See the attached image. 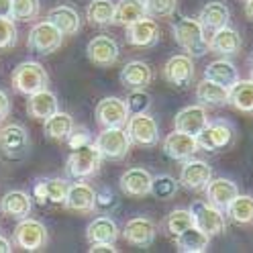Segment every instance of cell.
Wrapping results in <instances>:
<instances>
[{"label": "cell", "mask_w": 253, "mask_h": 253, "mask_svg": "<svg viewBox=\"0 0 253 253\" xmlns=\"http://www.w3.org/2000/svg\"><path fill=\"white\" fill-rule=\"evenodd\" d=\"M171 33H173L176 43L192 57H202L211 49L207 29H204L202 23L194 17H182L180 21H176L171 27Z\"/></svg>", "instance_id": "1"}, {"label": "cell", "mask_w": 253, "mask_h": 253, "mask_svg": "<svg viewBox=\"0 0 253 253\" xmlns=\"http://www.w3.org/2000/svg\"><path fill=\"white\" fill-rule=\"evenodd\" d=\"M102 160L104 157H102L100 149L96 147L94 141H90V143H86V145L72 149L68 162H66V171H68L70 178L84 180V178L94 176V173L100 169Z\"/></svg>", "instance_id": "2"}, {"label": "cell", "mask_w": 253, "mask_h": 253, "mask_svg": "<svg viewBox=\"0 0 253 253\" xmlns=\"http://www.w3.org/2000/svg\"><path fill=\"white\" fill-rule=\"evenodd\" d=\"M12 86L19 94H25V96H31L43 88H47L49 84V76H47L45 68L39 61H23L19 63L12 72Z\"/></svg>", "instance_id": "3"}, {"label": "cell", "mask_w": 253, "mask_h": 253, "mask_svg": "<svg viewBox=\"0 0 253 253\" xmlns=\"http://www.w3.org/2000/svg\"><path fill=\"white\" fill-rule=\"evenodd\" d=\"M94 143L100 149L104 160H110V162L125 160L126 153L131 151V137L123 126H106L94 139Z\"/></svg>", "instance_id": "4"}, {"label": "cell", "mask_w": 253, "mask_h": 253, "mask_svg": "<svg viewBox=\"0 0 253 253\" xmlns=\"http://www.w3.org/2000/svg\"><path fill=\"white\" fill-rule=\"evenodd\" d=\"M196 139L198 147L204 151H223L235 141V126L225 119L209 121L204 129L196 135Z\"/></svg>", "instance_id": "5"}, {"label": "cell", "mask_w": 253, "mask_h": 253, "mask_svg": "<svg viewBox=\"0 0 253 253\" xmlns=\"http://www.w3.org/2000/svg\"><path fill=\"white\" fill-rule=\"evenodd\" d=\"M126 133L131 137V143L141 147H153L160 141V125L149 113L131 115L126 121Z\"/></svg>", "instance_id": "6"}, {"label": "cell", "mask_w": 253, "mask_h": 253, "mask_svg": "<svg viewBox=\"0 0 253 253\" xmlns=\"http://www.w3.org/2000/svg\"><path fill=\"white\" fill-rule=\"evenodd\" d=\"M63 37L66 35H63L51 21H41V23L33 25V29L29 31L27 43L33 51L47 55V53H53L55 49H59Z\"/></svg>", "instance_id": "7"}, {"label": "cell", "mask_w": 253, "mask_h": 253, "mask_svg": "<svg viewBox=\"0 0 253 253\" xmlns=\"http://www.w3.org/2000/svg\"><path fill=\"white\" fill-rule=\"evenodd\" d=\"M190 211H192V214H194V225L200 231H204L211 237L225 233V229H227L225 211H220V209L214 207V204L202 202V200L194 202L192 207H190Z\"/></svg>", "instance_id": "8"}, {"label": "cell", "mask_w": 253, "mask_h": 253, "mask_svg": "<svg viewBox=\"0 0 253 253\" xmlns=\"http://www.w3.org/2000/svg\"><path fill=\"white\" fill-rule=\"evenodd\" d=\"M29 133L23 125L10 123L0 126V149L10 160H21L29 151Z\"/></svg>", "instance_id": "9"}, {"label": "cell", "mask_w": 253, "mask_h": 253, "mask_svg": "<svg viewBox=\"0 0 253 253\" xmlns=\"http://www.w3.org/2000/svg\"><path fill=\"white\" fill-rule=\"evenodd\" d=\"M14 243L25 251H41L47 245V229L35 218H21L14 229Z\"/></svg>", "instance_id": "10"}, {"label": "cell", "mask_w": 253, "mask_h": 253, "mask_svg": "<svg viewBox=\"0 0 253 253\" xmlns=\"http://www.w3.org/2000/svg\"><path fill=\"white\" fill-rule=\"evenodd\" d=\"M86 55L88 59L94 63V66H100V68H110L119 61L121 49H119V43L108 37V35H98L88 41L86 45Z\"/></svg>", "instance_id": "11"}, {"label": "cell", "mask_w": 253, "mask_h": 253, "mask_svg": "<svg viewBox=\"0 0 253 253\" xmlns=\"http://www.w3.org/2000/svg\"><path fill=\"white\" fill-rule=\"evenodd\" d=\"M164 78L166 82L176 88H188L194 80V61L192 55L180 53L166 61L164 66Z\"/></svg>", "instance_id": "12"}, {"label": "cell", "mask_w": 253, "mask_h": 253, "mask_svg": "<svg viewBox=\"0 0 253 253\" xmlns=\"http://www.w3.org/2000/svg\"><path fill=\"white\" fill-rule=\"evenodd\" d=\"M211 180H212V168L207 162L194 160V157L184 162L180 169V184L184 188L192 190V192H202Z\"/></svg>", "instance_id": "13"}, {"label": "cell", "mask_w": 253, "mask_h": 253, "mask_svg": "<svg viewBox=\"0 0 253 253\" xmlns=\"http://www.w3.org/2000/svg\"><path fill=\"white\" fill-rule=\"evenodd\" d=\"M198 139L196 135H190L184 131L173 129L169 135H166L164 139V151L169 160H176V162H186L190 160L196 151H198Z\"/></svg>", "instance_id": "14"}, {"label": "cell", "mask_w": 253, "mask_h": 253, "mask_svg": "<svg viewBox=\"0 0 253 253\" xmlns=\"http://www.w3.org/2000/svg\"><path fill=\"white\" fill-rule=\"evenodd\" d=\"M129 108L123 98L117 96H106L96 106V121L102 129L106 126H125L129 121Z\"/></svg>", "instance_id": "15"}, {"label": "cell", "mask_w": 253, "mask_h": 253, "mask_svg": "<svg viewBox=\"0 0 253 253\" xmlns=\"http://www.w3.org/2000/svg\"><path fill=\"white\" fill-rule=\"evenodd\" d=\"M123 237L135 247H149L157 237V225L147 216H135L123 227Z\"/></svg>", "instance_id": "16"}, {"label": "cell", "mask_w": 253, "mask_h": 253, "mask_svg": "<svg viewBox=\"0 0 253 253\" xmlns=\"http://www.w3.org/2000/svg\"><path fill=\"white\" fill-rule=\"evenodd\" d=\"M151 182H153V176L145 168H129L121 173L119 186L126 196L143 198L151 194Z\"/></svg>", "instance_id": "17"}, {"label": "cell", "mask_w": 253, "mask_h": 253, "mask_svg": "<svg viewBox=\"0 0 253 253\" xmlns=\"http://www.w3.org/2000/svg\"><path fill=\"white\" fill-rule=\"evenodd\" d=\"M126 41L135 47H153L160 41V25L147 14L126 27Z\"/></svg>", "instance_id": "18"}, {"label": "cell", "mask_w": 253, "mask_h": 253, "mask_svg": "<svg viewBox=\"0 0 253 253\" xmlns=\"http://www.w3.org/2000/svg\"><path fill=\"white\" fill-rule=\"evenodd\" d=\"M209 47H211V51L223 55V57H233L241 51L243 41H241L239 31L227 25V27L212 31V37L209 39Z\"/></svg>", "instance_id": "19"}, {"label": "cell", "mask_w": 253, "mask_h": 253, "mask_svg": "<svg viewBox=\"0 0 253 253\" xmlns=\"http://www.w3.org/2000/svg\"><path fill=\"white\" fill-rule=\"evenodd\" d=\"M70 182L63 178H47V180H39L33 186V198L41 204L45 202H53V204H63L70 192Z\"/></svg>", "instance_id": "20"}, {"label": "cell", "mask_w": 253, "mask_h": 253, "mask_svg": "<svg viewBox=\"0 0 253 253\" xmlns=\"http://www.w3.org/2000/svg\"><path fill=\"white\" fill-rule=\"evenodd\" d=\"M204 194H207V202L214 204L216 209L227 212L229 204L235 200L237 194H239V188H237V184L229 178H212L209 182V186L204 188Z\"/></svg>", "instance_id": "21"}, {"label": "cell", "mask_w": 253, "mask_h": 253, "mask_svg": "<svg viewBox=\"0 0 253 253\" xmlns=\"http://www.w3.org/2000/svg\"><path fill=\"white\" fill-rule=\"evenodd\" d=\"M207 123H209V115H207L204 104H190V106H184L176 115V119H173V129L190 133V135H198Z\"/></svg>", "instance_id": "22"}, {"label": "cell", "mask_w": 253, "mask_h": 253, "mask_svg": "<svg viewBox=\"0 0 253 253\" xmlns=\"http://www.w3.org/2000/svg\"><path fill=\"white\" fill-rule=\"evenodd\" d=\"M63 207L74 212H92L96 209V190L84 182L72 184Z\"/></svg>", "instance_id": "23"}, {"label": "cell", "mask_w": 253, "mask_h": 253, "mask_svg": "<svg viewBox=\"0 0 253 253\" xmlns=\"http://www.w3.org/2000/svg\"><path fill=\"white\" fill-rule=\"evenodd\" d=\"M31 211H33V196L23 190H10L0 198V212L10 218H27Z\"/></svg>", "instance_id": "24"}, {"label": "cell", "mask_w": 253, "mask_h": 253, "mask_svg": "<svg viewBox=\"0 0 253 253\" xmlns=\"http://www.w3.org/2000/svg\"><path fill=\"white\" fill-rule=\"evenodd\" d=\"M119 237H121V229L115 220L110 218V214L96 216L86 227L88 243H117Z\"/></svg>", "instance_id": "25"}, {"label": "cell", "mask_w": 253, "mask_h": 253, "mask_svg": "<svg viewBox=\"0 0 253 253\" xmlns=\"http://www.w3.org/2000/svg\"><path fill=\"white\" fill-rule=\"evenodd\" d=\"M153 82V70L149 68V63L145 61H129L126 66L121 70V84L129 90L135 88H147Z\"/></svg>", "instance_id": "26"}, {"label": "cell", "mask_w": 253, "mask_h": 253, "mask_svg": "<svg viewBox=\"0 0 253 253\" xmlns=\"http://www.w3.org/2000/svg\"><path fill=\"white\" fill-rule=\"evenodd\" d=\"M59 110V102H57V96L51 92V90H39L35 94L29 96V102H27V113L29 117H33L37 121H45L49 119L53 113Z\"/></svg>", "instance_id": "27"}, {"label": "cell", "mask_w": 253, "mask_h": 253, "mask_svg": "<svg viewBox=\"0 0 253 253\" xmlns=\"http://www.w3.org/2000/svg\"><path fill=\"white\" fill-rule=\"evenodd\" d=\"M43 133L45 137H49L53 141H68V137L72 135V131L76 129V123H74V117L70 113H53L49 119L43 121Z\"/></svg>", "instance_id": "28"}, {"label": "cell", "mask_w": 253, "mask_h": 253, "mask_svg": "<svg viewBox=\"0 0 253 253\" xmlns=\"http://www.w3.org/2000/svg\"><path fill=\"white\" fill-rule=\"evenodd\" d=\"M47 21H51L63 35H76L80 31V14L68 4H59L47 12Z\"/></svg>", "instance_id": "29"}, {"label": "cell", "mask_w": 253, "mask_h": 253, "mask_svg": "<svg viewBox=\"0 0 253 253\" xmlns=\"http://www.w3.org/2000/svg\"><path fill=\"white\" fill-rule=\"evenodd\" d=\"M173 239H176L178 251L182 253H204L209 251V245H211V235L200 231L196 225L186 229L178 237H173Z\"/></svg>", "instance_id": "30"}, {"label": "cell", "mask_w": 253, "mask_h": 253, "mask_svg": "<svg viewBox=\"0 0 253 253\" xmlns=\"http://www.w3.org/2000/svg\"><path fill=\"white\" fill-rule=\"evenodd\" d=\"M229 19H231V10L225 2H220V0L204 4V8L198 14V21L202 23V27L207 31H216L220 27H227Z\"/></svg>", "instance_id": "31"}, {"label": "cell", "mask_w": 253, "mask_h": 253, "mask_svg": "<svg viewBox=\"0 0 253 253\" xmlns=\"http://www.w3.org/2000/svg\"><path fill=\"white\" fill-rule=\"evenodd\" d=\"M204 78H209V80L225 86V88H231L237 80H239V72H237L233 61L223 57V59H214L209 63L207 70H204Z\"/></svg>", "instance_id": "32"}, {"label": "cell", "mask_w": 253, "mask_h": 253, "mask_svg": "<svg viewBox=\"0 0 253 253\" xmlns=\"http://www.w3.org/2000/svg\"><path fill=\"white\" fill-rule=\"evenodd\" d=\"M229 104L245 115H253V80H237L229 88Z\"/></svg>", "instance_id": "33"}, {"label": "cell", "mask_w": 253, "mask_h": 253, "mask_svg": "<svg viewBox=\"0 0 253 253\" xmlns=\"http://www.w3.org/2000/svg\"><path fill=\"white\" fill-rule=\"evenodd\" d=\"M196 98L204 106H223V104H229V88L204 78L196 86Z\"/></svg>", "instance_id": "34"}, {"label": "cell", "mask_w": 253, "mask_h": 253, "mask_svg": "<svg viewBox=\"0 0 253 253\" xmlns=\"http://www.w3.org/2000/svg\"><path fill=\"white\" fill-rule=\"evenodd\" d=\"M147 17L145 0H119L115 10V23L121 27H129L131 23Z\"/></svg>", "instance_id": "35"}, {"label": "cell", "mask_w": 253, "mask_h": 253, "mask_svg": "<svg viewBox=\"0 0 253 253\" xmlns=\"http://www.w3.org/2000/svg\"><path fill=\"white\" fill-rule=\"evenodd\" d=\"M115 10H117V4L113 0H92L86 8V19L90 21V25L106 27L110 23H115Z\"/></svg>", "instance_id": "36"}, {"label": "cell", "mask_w": 253, "mask_h": 253, "mask_svg": "<svg viewBox=\"0 0 253 253\" xmlns=\"http://www.w3.org/2000/svg\"><path fill=\"white\" fill-rule=\"evenodd\" d=\"M227 216L237 225H253V196L237 194L235 200L229 204Z\"/></svg>", "instance_id": "37"}, {"label": "cell", "mask_w": 253, "mask_h": 253, "mask_svg": "<svg viewBox=\"0 0 253 253\" xmlns=\"http://www.w3.org/2000/svg\"><path fill=\"white\" fill-rule=\"evenodd\" d=\"M190 227H194V214L190 209H176L166 218V231L171 237H178L180 233H184Z\"/></svg>", "instance_id": "38"}, {"label": "cell", "mask_w": 253, "mask_h": 253, "mask_svg": "<svg viewBox=\"0 0 253 253\" xmlns=\"http://www.w3.org/2000/svg\"><path fill=\"white\" fill-rule=\"evenodd\" d=\"M41 0H12V19L29 23L39 17Z\"/></svg>", "instance_id": "39"}, {"label": "cell", "mask_w": 253, "mask_h": 253, "mask_svg": "<svg viewBox=\"0 0 253 253\" xmlns=\"http://www.w3.org/2000/svg\"><path fill=\"white\" fill-rule=\"evenodd\" d=\"M178 192V182L173 180L168 173H162V176H155L151 182V194L160 200H169L173 198Z\"/></svg>", "instance_id": "40"}, {"label": "cell", "mask_w": 253, "mask_h": 253, "mask_svg": "<svg viewBox=\"0 0 253 253\" xmlns=\"http://www.w3.org/2000/svg\"><path fill=\"white\" fill-rule=\"evenodd\" d=\"M126 108L129 115H139V113H147L151 108V96L145 92V88H135L126 94Z\"/></svg>", "instance_id": "41"}, {"label": "cell", "mask_w": 253, "mask_h": 253, "mask_svg": "<svg viewBox=\"0 0 253 253\" xmlns=\"http://www.w3.org/2000/svg\"><path fill=\"white\" fill-rule=\"evenodd\" d=\"M147 14L155 19H168L178 8V0H145Z\"/></svg>", "instance_id": "42"}, {"label": "cell", "mask_w": 253, "mask_h": 253, "mask_svg": "<svg viewBox=\"0 0 253 253\" xmlns=\"http://www.w3.org/2000/svg\"><path fill=\"white\" fill-rule=\"evenodd\" d=\"M17 25L12 17H0V49H10L17 45Z\"/></svg>", "instance_id": "43"}, {"label": "cell", "mask_w": 253, "mask_h": 253, "mask_svg": "<svg viewBox=\"0 0 253 253\" xmlns=\"http://www.w3.org/2000/svg\"><path fill=\"white\" fill-rule=\"evenodd\" d=\"M119 207V198L110 188H100L96 190V209L108 214L110 211H115Z\"/></svg>", "instance_id": "44"}, {"label": "cell", "mask_w": 253, "mask_h": 253, "mask_svg": "<svg viewBox=\"0 0 253 253\" xmlns=\"http://www.w3.org/2000/svg\"><path fill=\"white\" fill-rule=\"evenodd\" d=\"M90 141H92V137H90V133L86 129H74L72 135L68 137V145L72 149H76V147H80V145L90 143Z\"/></svg>", "instance_id": "45"}, {"label": "cell", "mask_w": 253, "mask_h": 253, "mask_svg": "<svg viewBox=\"0 0 253 253\" xmlns=\"http://www.w3.org/2000/svg\"><path fill=\"white\" fill-rule=\"evenodd\" d=\"M10 115V98L4 90H0V121H4Z\"/></svg>", "instance_id": "46"}, {"label": "cell", "mask_w": 253, "mask_h": 253, "mask_svg": "<svg viewBox=\"0 0 253 253\" xmlns=\"http://www.w3.org/2000/svg\"><path fill=\"white\" fill-rule=\"evenodd\" d=\"M90 253H100V251H110V253H115L117 247L115 243H90Z\"/></svg>", "instance_id": "47"}, {"label": "cell", "mask_w": 253, "mask_h": 253, "mask_svg": "<svg viewBox=\"0 0 253 253\" xmlns=\"http://www.w3.org/2000/svg\"><path fill=\"white\" fill-rule=\"evenodd\" d=\"M0 17H12V0H0Z\"/></svg>", "instance_id": "48"}, {"label": "cell", "mask_w": 253, "mask_h": 253, "mask_svg": "<svg viewBox=\"0 0 253 253\" xmlns=\"http://www.w3.org/2000/svg\"><path fill=\"white\" fill-rule=\"evenodd\" d=\"M10 251H12L10 241H8V239H4V237L0 235V253H10Z\"/></svg>", "instance_id": "49"}, {"label": "cell", "mask_w": 253, "mask_h": 253, "mask_svg": "<svg viewBox=\"0 0 253 253\" xmlns=\"http://www.w3.org/2000/svg\"><path fill=\"white\" fill-rule=\"evenodd\" d=\"M245 14L249 21H253V0H245Z\"/></svg>", "instance_id": "50"}, {"label": "cell", "mask_w": 253, "mask_h": 253, "mask_svg": "<svg viewBox=\"0 0 253 253\" xmlns=\"http://www.w3.org/2000/svg\"><path fill=\"white\" fill-rule=\"evenodd\" d=\"M251 80H253V55H251Z\"/></svg>", "instance_id": "51"}, {"label": "cell", "mask_w": 253, "mask_h": 253, "mask_svg": "<svg viewBox=\"0 0 253 253\" xmlns=\"http://www.w3.org/2000/svg\"><path fill=\"white\" fill-rule=\"evenodd\" d=\"M243 2H245V0H243Z\"/></svg>", "instance_id": "52"}]
</instances>
